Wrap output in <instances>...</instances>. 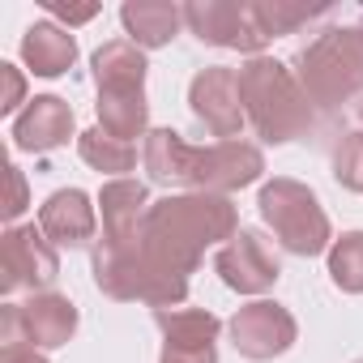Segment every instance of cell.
I'll return each instance as SVG.
<instances>
[{
  "instance_id": "cell-1",
  "label": "cell",
  "mask_w": 363,
  "mask_h": 363,
  "mask_svg": "<svg viewBox=\"0 0 363 363\" xmlns=\"http://www.w3.org/2000/svg\"><path fill=\"white\" fill-rule=\"evenodd\" d=\"M240 235V214L231 197L214 193H167L162 201H150L141 218L137 248L171 269V274H193L206 257V248H223Z\"/></svg>"
},
{
  "instance_id": "cell-2",
  "label": "cell",
  "mask_w": 363,
  "mask_h": 363,
  "mask_svg": "<svg viewBox=\"0 0 363 363\" xmlns=\"http://www.w3.org/2000/svg\"><path fill=\"white\" fill-rule=\"evenodd\" d=\"M240 103L252 124V133L269 145H286L312 128V103L299 86V77L274 60V56H252L240 69Z\"/></svg>"
},
{
  "instance_id": "cell-3",
  "label": "cell",
  "mask_w": 363,
  "mask_h": 363,
  "mask_svg": "<svg viewBox=\"0 0 363 363\" xmlns=\"http://www.w3.org/2000/svg\"><path fill=\"white\" fill-rule=\"evenodd\" d=\"M295 77H299L308 103L320 111H333V107L359 99L363 94V30L333 26V30L316 35L295 60Z\"/></svg>"
},
{
  "instance_id": "cell-4",
  "label": "cell",
  "mask_w": 363,
  "mask_h": 363,
  "mask_svg": "<svg viewBox=\"0 0 363 363\" xmlns=\"http://www.w3.org/2000/svg\"><path fill=\"white\" fill-rule=\"evenodd\" d=\"M94 286L107 299L120 303H150L158 308H179L189 299V278L184 274H171L162 265H154L137 244L133 248H111V244H94Z\"/></svg>"
},
{
  "instance_id": "cell-5",
  "label": "cell",
  "mask_w": 363,
  "mask_h": 363,
  "mask_svg": "<svg viewBox=\"0 0 363 363\" xmlns=\"http://www.w3.org/2000/svg\"><path fill=\"white\" fill-rule=\"evenodd\" d=\"M257 210L265 218V227L278 235V244L295 257H320L333 248V231H329V214L320 210L316 193L299 179L274 175L269 184H261L257 193Z\"/></svg>"
},
{
  "instance_id": "cell-6",
  "label": "cell",
  "mask_w": 363,
  "mask_h": 363,
  "mask_svg": "<svg viewBox=\"0 0 363 363\" xmlns=\"http://www.w3.org/2000/svg\"><path fill=\"white\" fill-rule=\"evenodd\" d=\"M60 278V257L56 244L30 223V227H9L0 235V291L18 295V291H52Z\"/></svg>"
},
{
  "instance_id": "cell-7",
  "label": "cell",
  "mask_w": 363,
  "mask_h": 363,
  "mask_svg": "<svg viewBox=\"0 0 363 363\" xmlns=\"http://www.w3.org/2000/svg\"><path fill=\"white\" fill-rule=\"evenodd\" d=\"M265 171V154L248 141H214L193 150V184L189 193H214L231 197L248 184H257Z\"/></svg>"
},
{
  "instance_id": "cell-8",
  "label": "cell",
  "mask_w": 363,
  "mask_h": 363,
  "mask_svg": "<svg viewBox=\"0 0 363 363\" xmlns=\"http://www.w3.org/2000/svg\"><path fill=\"white\" fill-rule=\"evenodd\" d=\"M184 26L210 48L248 52V60L261 56V48L269 43L252 18V5H235V0H193L184 5Z\"/></svg>"
},
{
  "instance_id": "cell-9",
  "label": "cell",
  "mask_w": 363,
  "mask_h": 363,
  "mask_svg": "<svg viewBox=\"0 0 363 363\" xmlns=\"http://www.w3.org/2000/svg\"><path fill=\"white\" fill-rule=\"evenodd\" d=\"M189 107L193 116L218 137V141H240L248 116H244V103H240V73L227 69V65H210L193 77L189 86Z\"/></svg>"
},
{
  "instance_id": "cell-10",
  "label": "cell",
  "mask_w": 363,
  "mask_h": 363,
  "mask_svg": "<svg viewBox=\"0 0 363 363\" xmlns=\"http://www.w3.org/2000/svg\"><path fill=\"white\" fill-rule=\"evenodd\" d=\"M295 337H299L295 316L282 303H274V299H252V303H244L231 316V342L252 363H265V359L286 354L295 346Z\"/></svg>"
},
{
  "instance_id": "cell-11",
  "label": "cell",
  "mask_w": 363,
  "mask_h": 363,
  "mask_svg": "<svg viewBox=\"0 0 363 363\" xmlns=\"http://www.w3.org/2000/svg\"><path fill=\"white\" fill-rule=\"evenodd\" d=\"M214 269H218V278H223L235 295H265V291L282 278L278 257L269 252V244L261 240V231H248V227H240V235L218 248Z\"/></svg>"
},
{
  "instance_id": "cell-12",
  "label": "cell",
  "mask_w": 363,
  "mask_h": 363,
  "mask_svg": "<svg viewBox=\"0 0 363 363\" xmlns=\"http://www.w3.org/2000/svg\"><path fill=\"white\" fill-rule=\"evenodd\" d=\"M73 133H77L73 107L56 94H35L13 116V145L26 150V154H52V150L69 145Z\"/></svg>"
},
{
  "instance_id": "cell-13",
  "label": "cell",
  "mask_w": 363,
  "mask_h": 363,
  "mask_svg": "<svg viewBox=\"0 0 363 363\" xmlns=\"http://www.w3.org/2000/svg\"><path fill=\"white\" fill-rule=\"evenodd\" d=\"M99 210H103V240L111 248H133L141 235V218L150 210V189L141 179H107L99 193Z\"/></svg>"
},
{
  "instance_id": "cell-14",
  "label": "cell",
  "mask_w": 363,
  "mask_h": 363,
  "mask_svg": "<svg viewBox=\"0 0 363 363\" xmlns=\"http://www.w3.org/2000/svg\"><path fill=\"white\" fill-rule=\"evenodd\" d=\"M39 231L56 244V248H90L99 218L94 206L82 189H60L39 206Z\"/></svg>"
},
{
  "instance_id": "cell-15",
  "label": "cell",
  "mask_w": 363,
  "mask_h": 363,
  "mask_svg": "<svg viewBox=\"0 0 363 363\" xmlns=\"http://www.w3.org/2000/svg\"><path fill=\"white\" fill-rule=\"evenodd\" d=\"M18 316H22V333L35 350H60L77 333V308L69 295H56V291L30 295L26 303H18Z\"/></svg>"
},
{
  "instance_id": "cell-16",
  "label": "cell",
  "mask_w": 363,
  "mask_h": 363,
  "mask_svg": "<svg viewBox=\"0 0 363 363\" xmlns=\"http://www.w3.org/2000/svg\"><path fill=\"white\" fill-rule=\"evenodd\" d=\"M193 150L197 145H189L175 128H150L141 162H145L154 184H162V189H189L193 184Z\"/></svg>"
},
{
  "instance_id": "cell-17",
  "label": "cell",
  "mask_w": 363,
  "mask_h": 363,
  "mask_svg": "<svg viewBox=\"0 0 363 363\" xmlns=\"http://www.w3.org/2000/svg\"><path fill=\"white\" fill-rule=\"evenodd\" d=\"M120 22H124V35L150 52V48H167L179 26H184V9L179 5H167V0H124L120 5Z\"/></svg>"
},
{
  "instance_id": "cell-18",
  "label": "cell",
  "mask_w": 363,
  "mask_h": 363,
  "mask_svg": "<svg viewBox=\"0 0 363 363\" xmlns=\"http://www.w3.org/2000/svg\"><path fill=\"white\" fill-rule=\"evenodd\" d=\"M22 60L35 77H60L77 65V39L56 22H35L22 35Z\"/></svg>"
},
{
  "instance_id": "cell-19",
  "label": "cell",
  "mask_w": 363,
  "mask_h": 363,
  "mask_svg": "<svg viewBox=\"0 0 363 363\" xmlns=\"http://www.w3.org/2000/svg\"><path fill=\"white\" fill-rule=\"evenodd\" d=\"M99 90H145V52L133 39H111L90 56Z\"/></svg>"
},
{
  "instance_id": "cell-20",
  "label": "cell",
  "mask_w": 363,
  "mask_h": 363,
  "mask_svg": "<svg viewBox=\"0 0 363 363\" xmlns=\"http://www.w3.org/2000/svg\"><path fill=\"white\" fill-rule=\"evenodd\" d=\"M99 128L111 133L116 141H128L133 137H145L150 133V103H145V90H99Z\"/></svg>"
},
{
  "instance_id": "cell-21",
  "label": "cell",
  "mask_w": 363,
  "mask_h": 363,
  "mask_svg": "<svg viewBox=\"0 0 363 363\" xmlns=\"http://www.w3.org/2000/svg\"><path fill=\"white\" fill-rule=\"evenodd\" d=\"M154 320L162 329V346H184V350L214 346L223 333V320L206 308H158Z\"/></svg>"
},
{
  "instance_id": "cell-22",
  "label": "cell",
  "mask_w": 363,
  "mask_h": 363,
  "mask_svg": "<svg viewBox=\"0 0 363 363\" xmlns=\"http://www.w3.org/2000/svg\"><path fill=\"white\" fill-rule=\"evenodd\" d=\"M77 154H82L86 167H94V171H103V175H111V179H124V171L137 167V150H133L128 141H116V137L103 133L99 124L86 128V133H77Z\"/></svg>"
},
{
  "instance_id": "cell-23",
  "label": "cell",
  "mask_w": 363,
  "mask_h": 363,
  "mask_svg": "<svg viewBox=\"0 0 363 363\" xmlns=\"http://www.w3.org/2000/svg\"><path fill=\"white\" fill-rule=\"evenodd\" d=\"M329 5H295V0H252V18L261 26L265 39H282L291 30H299L303 22L320 18Z\"/></svg>"
},
{
  "instance_id": "cell-24",
  "label": "cell",
  "mask_w": 363,
  "mask_h": 363,
  "mask_svg": "<svg viewBox=\"0 0 363 363\" xmlns=\"http://www.w3.org/2000/svg\"><path fill=\"white\" fill-rule=\"evenodd\" d=\"M329 278L346 295H363V231H342L329 248Z\"/></svg>"
},
{
  "instance_id": "cell-25",
  "label": "cell",
  "mask_w": 363,
  "mask_h": 363,
  "mask_svg": "<svg viewBox=\"0 0 363 363\" xmlns=\"http://www.w3.org/2000/svg\"><path fill=\"white\" fill-rule=\"evenodd\" d=\"M333 179L350 193H363V128L342 133V141L333 145Z\"/></svg>"
},
{
  "instance_id": "cell-26",
  "label": "cell",
  "mask_w": 363,
  "mask_h": 363,
  "mask_svg": "<svg viewBox=\"0 0 363 363\" xmlns=\"http://www.w3.org/2000/svg\"><path fill=\"white\" fill-rule=\"evenodd\" d=\"M0 77H5V99H0V111L13 116L18 103H30V99H26V77H22L18 65H0Z\"/></svg>"
},
{
  "instance_id": "cell-27",
  "label": "cell",
  "mask_w": 363,
  "mask_h": 363,
  "mask_svg": "<svg viewBox=\"0 0 363 363\" xmlns=\"http://www.w3.org/2000/svg\"><path fill=\"white\" fill-rule=\"evenodd\" d=\"M5 175H9V201H5V218L13 223V218H18V214L26 210V175H22V171H18L13 162L5 167Z\"/></svg>"
},
{
  "instance_id": "cell-28",
  "label": "cell",
  "mask_w": 363,
  "mask_h": 363,
  "mask_svg": "<svg viewBox=\"0 0 363 363\" xmlns=\"http://www.w3.org/2000/svg\"><path fill=\"white\" fill-rule=\"evenodd\" d=\"M158 363H218V346H201V350H184V346H162Z\"/></svg>"
},
{
  "instance_id": "cell-29",
  "label": "cell",
  "mask_w": 363,
  "mask_h": 363,
  "mask_svg": "<svg viewBox=\"0 0 363 363\" xmlns=\"http://www.w3.org/2000/svg\"><path fill=\"white\" fill-rule=\"evenodd\" d=\"M48 13H56V18H65L69 26H77V22H90V18L99 13V5H82V9H69V5H60V0H48Z\"/></svg>"
},
{
  "instance_id": "cell-30",
  "label": "cell",
  "mask_w": 363,
  "mask_h": 363,
  "mask_svg": "<svg viewBox=\"0 0 363 363\" xmlns=\"http://www.w3.org/2000/svg\"><path fill=\"white\" fill-rule=\"evenodd\" d=\"M0 363H48V359H43V350H35V346H9L5 354H0Z\"/></svg>"
},
{
  "instance_id": "cell-31",
  "label": "cell",
  "mask_w": 363,
  "mask_h": 363,
  "mask_svg": "<svg viewBox=\"0 0 363 363\" xmlns=\"http://www.w3.org/2000/svg\"><path fill=\"white\" fill-rule=\"evenodd\" d=\"M354 116H359V120H363V94H359V99H354Z\"/></svg>"
},
{
  "instance_id": "cell-32",
  "label": "cell",
  "mask_w": 363,
  "mask_h": 363,
  "mask_svg": "<svg viewBox=\"0 0 363 363\" xmlns=\"http://www.w3.org/2000/svg\"><path fill=\"white\" fill-rule=\"evenodd\" d=\"M359 30H363V22H359Z\"/></svg>"
},
{
  "instance_id": "cell-33",
  "label": "cell",
  "mask_w": 363,
  "mask_h": 363,
  "mask_svg": "<svg viewBox=\"0 0 363 363\" xmlns=\"http://www.w3.org/2000/svg\"><path fill=\"white\" fill-rule=\"evenodd\" d=\"M354 363H363V359H354Z\"/></svg>"
}]
</instances>
